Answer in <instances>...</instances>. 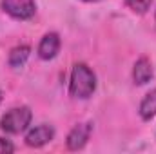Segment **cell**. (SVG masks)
I'll return each mask as SVG.
<instances>
[{
    "instance_id": "obj_2",
    "label": "cell",
    "mask_w": 156,
    "mask_h": 154,
    "mask_svg": "<svg viewBox=\"0 0 156 154\" xmlns=\"http://www.w3.org/2000/svg\"><path fill=\"white\" fill-rule=\"evenodd\" d=\"M31 120H33L31 109L26 107V105H22V107H15V109L7 111L5 114L2 116L0 127L7 134H20V132H24L29 127Z\"/></svg>"
},
{
    "instance_id": "obj_4",
    "label": "cell",
    "mask_w": 156,
    "mask_h": 154,
    "mask_svg": "<svg viewBox=\"0 0 156 154\" xmlns=\"http://www.w3.org/2000/svg\"><path fill=\"white\" fill-rule=\"evenodd\" d=\"M91 131H93V125L91 123H80V125H75L71 129V132L67 134V149L69 151H80L85 147L89 136H91Z\"/></svg>"
},
{
    "instance_id": "obj_5",
    "label": "cell",
    "mask_w": 156,
    "mask_h": 154,
    "mask_svg": "<svg viewBox=\"0 0 156 154\" xmlns=\"http://www.w3.org/2000/svg\"><path fill=\"white\" fill-rule=\"evenodd\" d=\"M53 136H55V129H53L51 125H47V123H42V125L33 127V129L26 134V143H27L29 147L38 149V147H44L45 143H49V142L53 140Z\"/></svg>"
},
{
    "instance_id": "obj_7",
    "label": "cell",
    "mask_w": 156,
    "mask_h": 154,
    "mask_svg": "<svg viewBox=\"0 0 156 154\" xmlns=\"http://www.w3.org/2000/svg\"><path fill=\"white\" fill-rule=\"evenodd\" d=\"M153 65H151V62L145 58V56H142L136 64H134V69H133V78H134V83L136 85H145L151 78H153Z\"/></svg>"
},
{
    "instance_id": "obj_12",
    "label": "cell",
    "mask_w": 156,
    "mask_h": 154,
    "mask_svg": "<svg viewBox=\"0 0 156 154\" xmlns=\"http://www.w3.org/2000/svg\"><path fill=\"white\" fill-rule=\"evenodd\" d=\"M0 102H2V93H0Z\"/></svg>"
},
{
    "instance_id": "obj_6",
    "label": "cell",
    "mask_w": 156,
    "mask_h": 154,
    "mask_svg": "<svg viewBox=\"0 0 156 154\" xmlns=\"http://www.w3.org/2000/svg\"><path fill=\"white\" fill-rule=\"evenodd\" d=\"M60 51V37L56 33H47L38 44V56L42 60H53Z\"/></svg>"
},
{
    "instance_id": "obj_13",
    "label": "cell",
    "mask_w": 156,
    "mask_h": 154,
    "mask_svg": "<svg viewBox=\"0 0 156 154\" xmlns=\"http://www.w3.org/2000/svg\"><path fill=\"white\" fill-rule=\"evenodd\" d=\"M154 20H156V13H154Z\"/></svg>"
},
{
    "instance_id": "obj_8",
    "label": "cell",
    "mask_w": 156,
    "mask_h": 154,
    "mask_svg": "<svg viewBox=\"0 0 156 154\" xmlns=\"http://www.w3.org/2000/svg\"><path fill=\"white\" fill-rule=\"evenodd\" d=\"M140 116L142 120L149 121L156 116V89H153L151 93L145 94V98L140 103Z\"/></svg>"
},
{
    "instance_id": "obj_9",
    "label": "cell",
    "mask_w": 156,
    "mask_h": 154,
    "mask_svg": "<svg viewBox=\"0 0 156 154\" xmlns=\"http://www.w3.org/2000/svg\"><path fill=\"white\" fill-rule=\"evenodd\" d=\"M29 53H31L29 45H16V47H13L11 53H9V58H7L9 65L15 67V69H16V67H22V65L27 62Z\"/></svg>"
},
{
    "instance_id": "obj_11",
    "label": "cell",
    "mask_w": 156,
    "mask_h": 154,
    "mask_svg": "<svg viewBox=\"0 0 156 154\" xmlns=\"http://www.w3.org/2000/svg\"><path fill=\"white\" fill-rule=\"evenodd\" d=\"M13 151H15V147H13V143H11L9 140H4V138H0V154L13 152Z\"/></svg>"
},
{
    "instance_id": "obj_3",
    "label": "cell",
    "mask_w": 156,
    "mask_h": 154,
    "mask_svg": "<svg viewBox=\"0 0 156 154\" xmlns=\"http://www.w3.org/2000/svg\"><path fill=\"white\" fill-rule=\"evenodd\" d=\"M2 9L16 20H29L37 13V4L35 0H2Z\"/></svg>"
},
{
    "instance_id": "obj_10",
    "label": "cell",
    "mask_w": 156,
    "mask_h": 154,
    "mask_svg": "<svg viewBox=\"0 0 156 154\" xmlns=\"http://www.w3.org/2000/svg\"><path fill=\"white\" fill-rule=\"evenodd\" d=\"M151 2H153V0H125V5H127L131 11H134V13H138V15H144V13L149 9Z\"/></svg>"
},
{
    "instance_id": "obj_1",
    "label": "cell",
    "mask_w": 156,
    "mask_h": 154,
    "mask_svg": "<svg viewBox=\"0 0 156 154\" xmlns=\"http://www.w3.org/2000/svg\"><path fill=\"white\" fill-rule=\"evenodd\" d=\"M96 89V76L87 64H75L71 71L69 82V94L78 100H87L93 96Z\"/></svg>"
}]
</instances>
